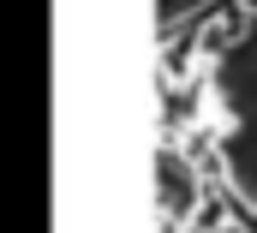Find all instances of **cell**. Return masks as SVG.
<instances>
[{
	"mask_svg": "<svg viewBox=\"0 0 257 233\" xmlns=\"http://www.w3.org/2000/svg\"><path fill=\"white\" fill-rule=\"evenodd\" d=\"M186 120H197V126H209V132H215L221 144H227V138H233V132L245 126V120H239L233 108H227V96H221V84H203V90L192 96V114H186Z\"/></svg>",
	"mask_w": 257,
	"mask_h": 233,
	"instance_id": "1",
	"label": "cell"
},
{
	"mask_svg": "<svg viewBox=\"0 0 257 233\" xmlns=\"http://www.w3.org/2000/svg\"><path fill=\"white\" fill-rule=\"evenodd\" d=\"M221 203H227V221H233V233H257V197L239 185V179H227V185H221Z\"/></svg>",
	"mask_w": 257,
	"mask_h": 233,
	"instance_id": "2",
	"label": "cell"
}]
</instances>
